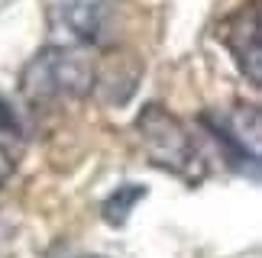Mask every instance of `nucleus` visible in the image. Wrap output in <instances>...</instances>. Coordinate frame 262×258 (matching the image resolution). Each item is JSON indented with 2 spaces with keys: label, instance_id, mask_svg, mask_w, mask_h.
<instances>
[{
  "label": "nucleus",
  "instance_id": "obj_1",
  "mask_svg": "<svg viewBox=\"0 0 262 258\" xmlns=\"http://www.w3.org/2000/svg\"><path fill=\"white\" fill-rule=\"evenodd\" d=\"M97 74L91 55L72 45H49L33 55L19 71V94L29 104L81 100L94 91Z\"/></svg>",
  "mask_w": 262,
  "mask_h": 258
},
{
  "label": "nucleus",
  "instance_id": "obj_2",
  "mask_svg": "<svg viewBox=\"0 0 262 258\" xmlns=\"http://www.w3.org/2000/svg\"><path fill=\"white\" fill-rule=\"evenodd\" d=\"M136 129H139L149 162L156 168H165V171L191 177V181L201 177L204 168H201V158L194 152V142H191L188 129L181 126V120L172 116L165 107L159 104L143 107V113L136 116Z\"/></svg>",
  "mask_w": 262,
  "mask_h": 258
},
{
  "label": "nucleus",
  "instance_id": "obj_3",
  "mask_svg": "<svg viewBox=\"0 0 262 258\" xmlns=\"http://www.w3.org/2000/svg\"><path fill=\"white\" fill-rule=\"evenodd\" d=\"M114 0H49V23L72 42H97Z\"/></svg>",
  "mask_w": 262,
  "mask_h": 258
},
{
  "label": "nucleus",
  "instance_id": "obj_4",
  "mask_svg": "<svg viewBox=\"0 0 262 258\" xmlns=\"http://www.w3.org/2000/svg\"><path fill=\"white\" fill-rule=\"evenodd\" d=\"M262 33H259V7H246L236 16L227 19L224 26V42L233 55V62L239 65L249 81L256 87L262 84Z\"/></svg>",
  "mask_w": 262,
  "mask_h": 258
},
{
  "label": "nucleus",
  "instance_id": "obj_5",
  "mask_svg": "<svg viewBox=\"0 0 262 258\" xmlns=\"http://www.w3.org/2000/svg\"><path fill=\"white\" fill-rule=\"evenodd\" d=\"M149 191L143 184H120L114 194L104 200V207H100V213H104V220L110 226H123L129 220V213H133V207L143 200Z\"/></svg>",
  "mask_w": 262,
  "mask_h": 258
},
{
  "label": "nucleus",
  "instance_id": "obj_6",
  "mask_svg": "<svg viewBox=\"0 0 262 258\" xmlns=\"http://www.w3.org/2000/svg\"><path fill=\"white\" fill-rule=\"evenodd\" d=\"M13 174V158H10L7 148H0V187L7 184V177Z\"/></svg>",
  "mask_w": 262,
  "mask_h": 258
},
{
  "label": "nucleus",
  "instance_id": "obj_7",
  "mask_svg": "<svg viewBox=\"0 0 262 258\" xmlns=\"http://www.w3.org/2000/svg\"><path fill=\"white\" fill-rule=\"evenodd\" d=\"M0 126L7 129V133H16V120H13V113H10V107L0 100Z\"/></svg>",
  "mask_w": 262,
  "mask_h": 258
},
{
  "label": "nucleus",
  "instance_id": "obj_8",
  "mask_svg": "<svg viewBox=\"0 0 262 258\" xmlns=\"http://www.w3.org/2000/svg\"><path fill=\"white\" fill-rule=\"evenodd\" d=\"M91 258H104V255H91Z\"/></svg>",
  "mask_w": 262,
  "mask_h": 258
}]
</instances>
